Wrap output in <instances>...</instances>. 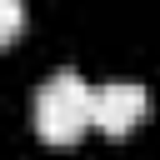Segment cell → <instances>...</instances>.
<instances>
[{
    "mask_svg": "<svg viewBox=\"0 0 160 160\" xmlns=\"http://www.w3.org/2000/svg\"><path fill=\"white\" fill-rule=\"evenodd\" d=\"M90 130V85L75 70L50 75L35 90V135L45 145H75Z\"/></svg>",
    "mask_w": 160,
    "mask_h": 160,
    "instance_id": "1",
    "label": "cell"
},
{
    "mask_svg": "<svg viewBox=\"0 0 160 160\" xmlns=\"http://www.w3.org/2000/svg\"><path fill=\"white\" fill-rule=\"evenodd\" d=\"M25 30V5L20 0H0V50Z\"/></svg>",
    "mask_w": 160,
    "mask_h": 160,
    "instance_id": "3",
    "label": "cell"
},
{
    "mask_svg": "<svg viewBox=\"0 0 160 160\" xmlns=\"http://www.w3.org/2000/svg\"><path fill=\"white\" fill-rule=\"evenodd\" d=\"M145 110H150V95H145V85H135V80H110V85L90 90V125L105 130L110 140L130 135V130L145 120Z\"/></svg>",
    "mask_w": 160,
    "mask_h": 160,
    "instance_id": "2",
    "label": "cell"
}]
</instances>
